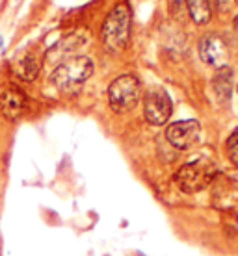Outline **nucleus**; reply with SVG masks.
Wrapping results in <instances>:
<instances>
[{"instance_id":"f257e3e1","label":"nucleus","mask_w":238,"mask_h":256,"mask_svg":"<svg viewBox=\"0 0 238 256\" xmlns=\"http://www.w3.org/2000/svg\"><path fill=\"white\" fill-rule=\"evenodd\" d=\"M130 20H132V15H130L129 4H117L108 13L101 28V38L108 50L119 52L127 46L130 39Z\"/></svg>"},{"instance_id":"f03ea898","label":"nucleus","mask_w":238,"mask_h":256,"mask_svg":"<svg viewBox=\"0 0 238 256\" xmlns=\"http://www.w3.org/2000/svg\"><path fill=\"white\" fill-rule=\"evenodd\" d=\"M93 74V60L88 56H71L60 64L52 72V84L62 91L80 88Z\"/></svg>"},{"instance_id":"7ed1b4c3","label":"nucleus","mask_w":238,"mask_h":256,"mask_svg":"<svg viewBox=\"0 0 238 256\" xmlns=\"http://www.w3.org/2000/svg\"><path fill=\"white\" fill-rule=\"evenodd\" d=\"M142 96V82L134 74L117 76L108 88V104L116 114H127L136 108Z\"/></svg>"},{"instance_id":"20e7f679","label":"nucleus","mask_w":238,"mask_h":256,"mask_svg":"<svg viewBox=\"0 0 238 256\" xmlns=\"http://www.w3.org/2000/svg\"><path fill=\"white\" fill-rule=\"evenodd\" d=\"M214 178V169L210 164L203 160H195L184 164L175 174V182L184 193H197L205 190Z\"/></svg>"},{"instance_id":"39448f33","label":"nucleus","mask_w":238,"mask_h":256,"mask_svg":"<svg viewBox=\"0 0 238 256\" xmlns=\"http://www.w3.org/2000/svg\"><path fill=\"white\" fill-rule=\"evenodd\" d=\"M173 112V102L171 96L167 95L164 88H151L145 93L143 98V116L147 119L149 124L153 126H162L169 121Z\"/></svg>"},{"instance_id":"423d86ee","label":"nucleus","mask_w":238,"mask_h":256,"mask_svg":"<svg viewBox=\"0 0 238 256\" xmlns=\"http://www.w3.org/2000/svg\"><path fill=\"white\" fill-rule=\"evenodd\" d=\"M201 138V124L195 119L175 121L166 128V140L175 148H190Z\"/></svg>"},{"instance_id":"0eeeda50","label":"nucleus","mask_w":238,"mask_h":256,"mask_svg":"<svg viewBox=\"0 0 238 256\" xmlns=\"http://www.w3.org/2000/svg\"><path fill=\"white\" fill-rule=\"evenodd\" d=\"M199 58L206 65H212L216 69L225 67L227 60H229V46H227L225 39L218 34H206L205 38H201Z\"/></svg>"},{"instance_id":"6e6552de","label":"nucleus","mask_w":238,"mask_h":256,"mask_svg":"<svg viewBox=\"0 0 238 256\" xmlns=\"http://www.w3.org/2000/svg\"><path fill=\"white\" fill-rule=\"evenodd\" d=\"M25 108L26 96L19 88L8 86L6 90H2V93H0V112H2V116L6 117V119L13 121V119L21 117Z\"/></svg>"},{"instance_id":"1a4fd4ad","label":"nucleus","mask_w":238,"mask_h":256,"mask_svg":"<svg viewBox=\"0 0 238 256\" xmlns=\"http://www.w3.org/2000/svg\"><path fill=\"white\" fill-rule=\"evenodd\" d=\"M86 41H88V38H86L82 32L69 34V36H65L62 41H58L52 48L47 50V58L58 60V58H65V56H69V58H71L78 48H82V46L86 45Z\"/></svg>"},{"instance_id":"9d476101","label":"nucleus","mask_w":238,"mask_h":256,"mask_svg":"<svg viewBox=\"0 0 238 256\" xmlns=\"http://www.w3.org/2000/svg\"><path fill=\"white\" fill-rule=\"evenodd\" d=\"M212 88L214 93H216V98H218L221 104H227L231 100L232 95V69L231 67H219L216 70V74L212 78Z\"/></svg>"},{"instance_id":"9b49d317","label":"nucleus","mask_w":238,"mask_h":256,"mask_svg":"<svg viewBox=\"0 0 238 256\" xmlns=\"http://www.w3.org/2000/svg\"><path fill=\"white\" fill-rule=\"evenodd\" d=\"M13 70L19 78H23L26 82H32V80L38 78L39 70H41V60L38 56H34V54H25V56L15 60Z\"/></svg>"},{"instance_id":"f8f14e48","label":"nucleus","mask_w":238,"mask_h":256,"mask_svg":"<svg viewBox=\"0 0 238 256\" xmlns=\"http://www.w3.org/2000/svg\"><path fill=\"white\" fill-rule=\"evenodd\" d=\"M186 8L195 24L203 26L212 19V10L208 0H186Z\"/></svg>"},{"instance_id":"ddd939ff","label":"nucleus","mask_w":238,"mask_h":256,"mask_svg":"<svg viewBox=\"0 0 238 256\" xmlns=\"http://www.w3.org/2000/svg\"><path fill=\"white\" fill-rule=\"evenodd\" d=\"M225 150H227V158L238 167V128L232 130V134L227 138Z\"/></svg>"},{"instance_id":"4468645a","label":"nucleus","mask_w":238,"mask_h":256,"mask_svg":"<svg viewBox=\"0 0 238 256\" xmlns=\"http://www.w3.org/2000/svg\"><path fill=\"white\" fill-rule=\"evenodd\" d=\"M2 43H4V39H2V36H0V48H2Z\"/></svg>"},{"instance_id":"2eb2a0df","label":"nucleus","mask_w":238,"mask_h":256,"mask_svg":"<svg viewBox=\"0 0 238 256\" xmlns=\"http://www.w3.org/2000/svg\"><path fill=\"white\" fill-rule=\"evenodd\" d=\"M236 4H238V0H236Z\"/></svg>"}]
</instances>
